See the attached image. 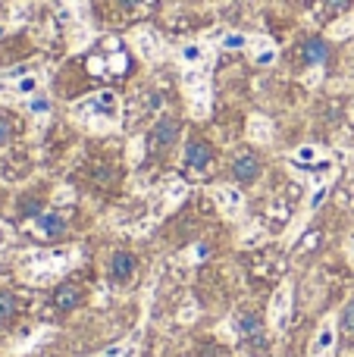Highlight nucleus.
I'll list each match as a JSON object with an SVG mask.
<instances>
[{
	"instance_id": "bb28decb",
	"label": "nucleus",
	"mask_w": 354,
	"mask_h": 357,
	"mask_svg": "<svg viewBox=\"0 0 354 357\" xmlns=\"http://www.w3.org/2000/svg\"><path fill=\"white\" fill-rule=\"evenodd\" d=\"M132 354H135V345L129 342V345H113V348H107V351L100 354V357H132Z\"/></svg>"
},
{
	"instance_id": "c756f323",
	"label": "nucleus",
	"mask_w": 354,
	"mask_h": 357,
	"mask_svg": "<svg viewBox=\"0 0 354 357\" xmlns=\"http://www.w3.org/2000/svg\"><path fill=\"white\" fill-rule=\"evenodd\" d=\"M204 257H207V245H194L192 248V260L198 264V260H204Z\"/></svg>"
},
{
	"instance_id": "7c9ffc66",
	"label": "nucleus",
	"mask_w": 354,
	"mask_h": 357,
	"mask_svg": "<svg viewBox=\"0 0 354 357\" xmlns=\"http://www.w3.org/2000/svg\"><path fill=\"white\" fill-rule=\"evenodd\" d=\"M345 323H348V329L354 333V301H348V307H345Z\"/></svg>"
},
{
	"instance_id": "6ab92c4d",
	"label": "nucleus",
	"mask_w": 354,
	"mask_h": 357,
	"mask_svg": "<svg viewBox=\"0 0 354 357\" xmlns=\"http://www.w3.org/2000/svg\"><path fill=\"white\" fill-rule=\"evenodd\" d=\"M75 301H79L75 285H60V291H56V307H60V310H72Z\"/></svg>"
},
{
	"instance_id": "5701e85b",
	"label": "nucleus",
	"mask_w": 354,
	"mask_h": 357,
	"mask_svg": "<svg viewBox=\"0 0 354 357\" xmlns=\"http://www.w3.org/2000/svg\"><path fill=\"white\" fill-rule=\"evenodd\" d=\"M16 314V298L10 291H0V320H10Z\"/></svg>"
},
{
	"instance_id": "c9c22d12",
	"label": "nucleus",
	"mask_w": 354,
	"mask_h": 357,
	"mask_svg": "<svg viewBox=\"0 0 354 357\" xmlns=\"http://www.w3.org/2000/svg\"><path fill=\"white\" fill-rule=\"evenodd\" d=\"M348 251H351V257H354V235H351V245H348Z\"/></svg>"
},
{
	"instance_id": "f3484780",
	"label": "nucleus",
	"mask_w": 354,
	"mask_h": 357,
	"mask_svg": "<svg viewBox=\"0 0 354 357\" xmlns=\"http://www.w3.org/2000/svg\"><path fill=\"white\" fill-rule=\"evenodd\" d=\"M185 191H188V185L182 182V178H169V182H167V191H163L160 210H167V207H173V204H179L182 197H185Z\"/></svg>"
},
{
	"instance_id": "20e7f679",
	"label": "nucleus",
	"mask_w": 354,
	"mask_h": 357,
	"mask_svg": "<svg viewBox=\"0 0 354 357\" xmlns=\"http://www.w3.org/2000/svg\"><path fill=\"white\" fill-rule=\"evenodd\" d=\"M132 47H135L138 56L148 60V63H157L163 56V41H160V35H157L151 25H141V29L132 31Z\"/></svg>"
},
{
	"instance_id": "f8f14e48",
	"label": "nucleus",
	"mask_w": 354,
	"mask_h": 357,
	"mask_svg": "<svg viewBox=\"0 0 354 357\" xmlns=\"http://www.w3.org/2000/svg\"><path fill=\"white\" fill-rule=\"evenodd\" d=\"M232 176H236V182H254V178L261 176V163H257V157L242 154L236 160V167H232Z\"/></svg>"
},
{
	"instance_id": "1a4fd4ad",
	"label": "nucleus",
	"mask_w": 354,
	"mask_h": 357,
	"mask_svg": "<svg viewBox=\"0 0 354 357\" xmlns=\"http://www.w3.org/2000/svg\"><path fill=\"white\" fill-rule=\"evenodd\" d=\"M185 163L192 169H198V173L207 169L210 167V148H207L204 142H188L185 144Z\"/></svg>"
},
{
	"instance_id": "f03ea898",
	"label": "nucleus",
	"mask_w": 354,
	"mask_h": 357,
	"mask_svg": "<svg viewBox=\"0 0 354 357\" xmlns=\"http://www.w3.org/2000/svg\"><path fill=\"white\" fill-rule=\"evenodd\" d=\"M72 116L79 119V123L94 126V129H113V126L119 123V98L110 88H104V91L79 100V104L72 107Z\"/></svg>"
},
{
	"instance_id": "9b49d317",
	"label": "nucleus",
	"mask_w": 354,
	"mask_h": 357,
	"mask_svg": "<svg viewBox=\"0 0 354 357\" xmlns=\"http://www.w3.org/2000/svg\"><path fill=\"white\" fill-rule=\"evenodd\" d=\"M179 60L185 63V66H198V63H207V60H210V47H207L204 41H188V44H182Z\"/></svg>"
},
{
	"instance_id": "7ed1b4c3",
	"label": "nucleus",
	"mask_w": 354,
	"mask_h": 357,
	"mask_svg": "<svg viewBox=\"0 0 354 357\" xmlns=\"http://www.w3.org/2000/svg\"><path fill=\"white\" fill-rule=\"evenodd\" d=\"M210 66L213 60L198 63V66H185L182 73V88L188 94V104H192L194 116H207L210 113Z\"/></svg>"
},
{
	"instance_id": "39448f33",
	"label": "nucleus",
	"mask_w": 354,
	"mask_h": 357,
	"mask_svg": "<svg viewBox=\"0 0 354 357\" xmlns=\"http://www.w3.org/2000/svg\"><path fill=\"white\" fill-rule=\"evenodd\" d=\"M288 317H292V285L282 282L279 289H276L273 301H270V320H273L276 333H282V329L288 326Z\"/></svg>"
},
{
	"instance_id": "6e6552de",
	"label": "nucleus",
	"mask_w": 354,
	"mask_h": 357,
	"mask_svg": "<svg viewBox=\"0 0 354 357\" xmlns=\"http://www.w3.org/2000/svg\"><path fill=\"white\" fill-rule=\"evenodd\" d=\"M176 135H179V123H176L173 116H163V119H157L154 132H151V142H154L157 148H169V144L176 142Z\"/></svg>"
},
{
	"instance_id": "0eeeda50",
	"label": "nucleus",
	"mask_w": 354,
	"mask_h": 357,
	"mask_svg": "<svg viewBox=\"0 0 354 357\" xmlns=\"http://www.w3.org/2000/svg\"><path fill=\"white\" fill-rule=\"evenodd\" d=\"M213 197H217V204L223 207L226 216H238V213H242L245 197H242V191H238L236 185H223V188H213Z\"/></svg>"
},
{
	"instance_id": "dca6fc26",
	"label": "nucleus",
	"mask_w": 354,
	"mask_h": 357,
	"mask_svg": "<svg viewBox=\"0 0 354 357\" xmlns=\"http://www.w3.org/2000/svg\"><path fill=\"white\" fill-rule=\"evenodd\" d=\"M248 135H251V142L267 144L270 138H273V123H270L267 116H251V123H248Z\"/></svg>"
},
{
	"instance_id": "393cba45",
	"label": "nucleus",
	"mask_w": 354,
	"mask_h": 357,
	"mask_svg": "<svg viewBox=\"0 0 354 357\" xmlns=\"http://www.w3.org/2000/svg\"><path fill=\"white\" fill-rule=\"evenodd\" d=\"M326 195H330V182H320L317 188H314V195H311V201H307V210H317L320 204L326 201Z\"/></svg>"
},
{
	"instance_id": "f257e3e1",
	"label": "nucleus",
	"mask_w": 354,
	"mask_h": 357,
	"mask_svg": "<svg viewBox=\"0 0 354 357\" xmlns=\"http://www.w3.org/2000/svg\"><path fill=\"white\" fill-rule=\"evenodd\" d=\"M75 260H79V251H75V248H54V251L29 254V257L22 260V273H25V279L41 285V282H47V279L66 273Z\"/></svg>"
},
{
	"instance_id": "72a5a7b5",
	"label": "nucleus",
	"mask_w": 354,
	"mask_h": 357,
	"mask_svg": "<svg viewBox=\"0 0 354 357\" xmlns=\"http://www.w3.org/2000/svg\"><path fill=\"white\" fill-rule=\"evenodd\" d=\"M66 3H69V6H75V10L82 13V10H85V3H88V0H66Z\"/></svg>"
},
{
	"instance_id": "c85d7f7f",
	"label": "nucleus",
	"mask_w": 354,
	"mask_h": 357,
	"mask_svg": "<svg viewBox=\"0 0 354 357\" xmlns=\"http://www.w3.org/2000/svg\"><path fill=\"white\" fill-rule=\"evenodd\" d=\"M194 314H198V310H194V301H185V310H182V323H192Z\"/></svg>"
},
{
	"instance_id": "a211bd4d",
	"label": "nucleus",
	"mask_w": 354,
	"mask_h": 357,
	"mask_svg": "<svg viewBox=\"0 0 354 357\" xmlns=\"http://www.w3.org/2000/svg\"><path fill=\"white\" fill-rule=\"evenodd\" d=\"M251 44L248 35H242V31H226L223 38H220V47L223 50H245Z\"/></svg>"
},
{
	"instance_id": "cd10ccee",
	"label": "nucleus",
	"mask_w": 354,
	"mask_h": 357,
	"mask_svg": "<svg viewBox=\"0 0 354 357\" xmlns=\"http://www.w3.org/2000/svg\"><path fill=\"white\" fill-rule=\"evenodd\" d=\"M10 135H13V126H10V119H6V116H0V144H6V142H10Z\"/></svg>"
},
{
	"instance_id": "412c9836",
	"label": "nucleus",
	"mask_w": 354,
	"mask_h": 357,
	"mask_svg": "<svg viewBox=\"0 0 354 357\" xmlns=\"http://www.w3.org/2000/svg\"><path fill=\"white\" fill-rule=\"evenodd\" d=\"M292 157H295V163H301V167H311V163L320 160V151L314 148V144H305V148H298Z\"/></svg>"
},
{
	"instance_id": "f704fd0d",
	"label": "nucleus",
	"mask_w": 354,
	"mask_h": 357,
	"mask_svg": "<svg viewBox=\"0 0 354 357\" xmlns=\"http://www.w3.org/2000/svg\"><path fill=\"white\" fill-rule=\"evenodd\" d=\"M141 0H123V6H138Z\"/></svg>"
},
{
	"instance_id": "9d476101",
	"label": "nucleus",
	"mask_w": 354,
	"mask_h": 357,
	"mask_svg": "<svg viewBox=\"0 0 354 357\" xmlns=\"http://www.w3.org/2000/svg\"><path fill=\"white\" fill-rule=\"evenodd\" d=\"M332 348H336V326H332V320H326L314 339V357H330Z\"/></svg>"
},
{
	"instance_id": "473e14b6",
	"label": "nucleus",
	"mask_w": 354,
	"mask_h": 357,
	"mask_svg": "<svg viewBox=\"0 0 354 357\" xmlns=\"http://www.w3.org/2000/svg\"><path fill=\"white\" fill-rule=\"evenodd\" d=\"M6 241H10V229H6V226H0V248H3Z\"/></svg>"
},
{
	"instance_id": "b1692460",
	"label": "nucleus",
	"mask_w": 354,
	"mask_h": 357,
	"mask_svg": "<svg viewBox=\"0 0 354 357\" xmlns=\"http://www.w3.org/2000/svg\"><path fill=\"white\" fill-rule=\"evenodd\" d=\"M107 69H110V73H125V69H129V56H125L123 50H116L113 56H107Z\"/></svg>"
},
{
	"instance_id": "4be33fe9",
	"label": "nucleus",
	"mask_w": 354,
	"mask_h": 357,
	"mask_svg": "<svg viewBox=\"0 0 354 357\" xmlns=\"http://www.w3.org/2000/svg\"><path fill=\"white\" fill-rule=\"evenodd\" d=\"M330 35H332V38H348V35H354V10H351L345 19H339V22L332 25Z\"/></svg>"
},
{
	"instance_id": "aec40b11",
	"label": "nucleus",
	"mask_w": 354,
	"mask_h": 357,
	"mask_svg": "<svg viewBox=\"0 0 354 357\" xmlns=\"http://www.w3.org/2000/svg\"><path fill=\"white\" fill-rule=\"evenodd\" d=\"M38 85H41V79H38V75H22V79L13 85V91H16V94H25V98H31V94L38 91Z\"/></svg>"
},
{
	"instance_id": "a878e982",
	"label": "nucleus",
	"mask_w": 354,
	"mask_h": 357,
	"mask_svg": "<svg viewBox=\"0 0 354 357\" xmlns=\"http://www.w3.org/2000/svg\"><path fill=\"white\" fill-rule=\"evenodd\" d=\"M29 110L35 113V116H47V113H50V100L47 98H31L29 100Z\"/></svg>"
},
{
	"instance_id": "4468645a",
	"label": "nucleus",
	"mask_w": 354,
	"mask_h": 357,
	"mask_svg": "<svg viewBox=\"0 0 354 357\" xmlns=\"http://www.w3.org/2000/svg\"><path fill=\"white\" fill-rule=\"evenodd\" d=\"M326 54H330V47H326L323 38H311V41L305 44V50H301V56H305L307 66H323Z\"/></svg>"
},
{
	"instance_id": "2eb2a0df",
	"label": "nucleus",
	"mask_w": 354,
	"mask_h": 357,
	"mask_svg": "<svg viewBox=\"0 0 354 357\" xmlns=\"http://www.w3.org/2000/svg\"><path fill=\"white\" fill-rule=\"evenodd\" d=\"M132 273H135V260H132L129 254H113V260H110L113 282H125V279H132Z\"/></svg>"
},
{
	"instance_id": "423d86ee",
	"label": "nucleus",
	"mask_w": 354,
	"mask_h": 357,
	"mask_svg": "<svg viewBox=\"0 0 354 357\" xmlns=\"http://www.w3.org/2000/svg\"><path fill=\"white\" fill-rule=\"evenodd\" d=\"M248 50H251V60H254V66H270V63H276V56H279V50H276V44L270 41L267 35H257V38H251Z\"/></svg>"
},
{
	"instance_id": "2f4dec72",
	"label": "nucleus",
	"mask_w": 354,
	"mask_h": 357,
	"mask_svg": "<svg viewBox=\"0 0 354 357\" xmlns=\"http://www.w3.org/2000/svg\"><path fill=\"white\" fill-rule=\"evenodd\" d=\"M326 6H330V10H339V13H342L345 6H348V0H326Z\"/></svg>"
},
{
	"instance_id": "ddd939ff",
	"label": "nucleus",
	"mask_w": 354,
	"mask_h": 357,
	"mask_svg": "<svg viewBox=\"0 0 354 357\" xmlns=\"http://www.w3.org/2000/svg\"><path fill=\"white\" fill-rule=\"evenodd\" d=\"M35 229H38V235H60V232H66V216L63 213H41L35 220Z\"/></svg>"
}]
</instances>
